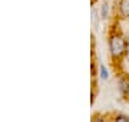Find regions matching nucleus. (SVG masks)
Listing matches in <instances>:
<instances>
[{"label":"nucleus","instance_id":"f257e3e1","mask_svg":"<svg viewBox=\"0 0 129 122\" xmlns=\"http://www.w3.org/2000/svg\"><path fill=\"white\" fill-rule=\"evenodd\" d=\"M109 50H111L113 57H120L126 50V45L122 36L119 35H113L109 40Z\"/></svg>","mask_w":129,"mask_h":122},{"label":"nucleus","instance_id":"f03ea898","mask_svg":"<svg viewBox=\"0 0 129 122\" xmlns=\"http://www.w3.org/2000/svg\"><path fill=\"white\" fill-rule=\"evenodd\" d=\"M119 12L123 17H129V0H119Z\"/></svg>","mask_w":129,"mask_h":122},{"label":"nucleus","instance_id":"7ed1b4c3","mask_svg":"<svg viewBox=\"0 0 129 122\" xmlns=\"http://www.w3.org/2000/svg\"><path fill=\"white\" fill-rule=\"evenodd\" d=\"M119 90L123 96H128L129 95V80L126 78H122L119 80Z\"/></svg>","mask_w":129,"mask_h":122},{"label":"nucleus","instance_id":"20e7f679","mask_svg":"<svg viewBox=\"0 0 129 122\" xmlns=\"http://www.w3.org/2000/svg\"><path fill=\"white\" fill-rule=\"evenodd\" d=\"M108 13H109V5L108 3H103V6H102V9H101V17L102 19H106L108 17Z\"/></svg>","mask_w":129,"mask_h":122},{"label":"nucleus","instance_id":"39448f33","mask_svg":"<svg viewBox=\"0 0 129 122\" xmlns=\"http://www.w3.org/2000/svg\"><path fill=\"white\" fill-rule=\"evenodd\" d=\"M99 72H101V78H102V79H103V80L108 79V76H109V75H108V69H106L103 65H101V68H99Z\"/></svg>","mask_w":129,"mask_h":122},{"label":"nucleus","instance_id":"423d86ee","mask_svg":"<svg viewBox=\"0 0 129 122\" xmlns=\"http://www.w3.org/2000/svg\"><path fill=\"white\" fill-rule=\"evenodd\" d=\"M115 119H116V121H129V116H125V115H118Z\"/></svg>","mask_w":129,"mask_h":122}]
</instances>
